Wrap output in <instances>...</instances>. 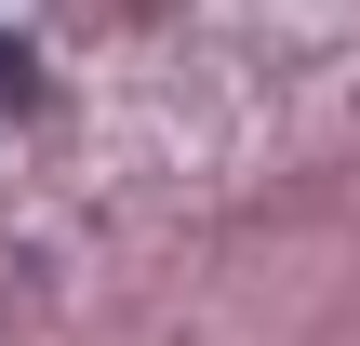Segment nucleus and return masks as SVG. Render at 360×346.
Wrapping results in <instances>:
<instances>
[{"label": "nucleus", "instance_id": "obj_1", "mask_svg": "<svg viewBox=\"0 0 360 346\" xmlns=\"http://www.w3.org/2000/svg\"><path fill=\"white\" fill-rule=\"evenodd\" d=\"M0 93H13V107H27V40H0Z\"/></svg>", "mask_w": 360, "mask_h": 346}]
</instances>
